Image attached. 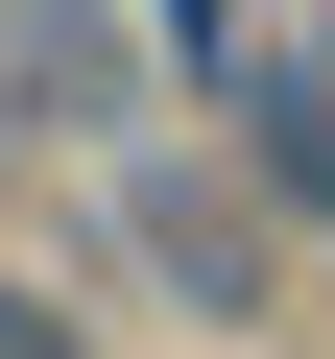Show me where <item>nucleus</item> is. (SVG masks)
<instances>
[{"instance_id":"nucleus-1","label":"nucleus","mask_w":335,"mask_h":359,"mask_svg":"<svg viewBox=\"0 0 335 359\" xmlns=\"http://www.w3.org/2000/svg\"><path fill=\"white\" fill-rule=\"evenodd\" d=\"M96 240H120L144 287H192L216 335H264V311H287V216L240 192L216 144H168V120H144V144H96Z\"/></svg>"},{"instance_id":"nucleus-2","label":"nucleus","mask_w":335,"mask_h":359,"mask_svg":"<svg viewBox=\"0 0 335 359\" xmlns=\"http://www.w3.org/2000/svg\"><path fill=\"white\" fill-rule=\"evenodd\" d=\"M0 72H25V120H48V144H144V120H168L144 0H0Z\"/></svg>"},{"instance_id":"nucleus-5","label":"nucleus","mask_w":335,"mask_h":359,"mask_svg":"<svg viewBox=\"0 0 335 359\" xmlns=\"http://www.w3.org/2000/svg\"><path fill=\"white\" fill-rule=\"evenodd\" d=\"M0 359H96V335H72V311H48L25 264H0Z\"/></svg>"},{"instance_id":"nucleus-3","label":"nucleus","mask_w":335,"mask_h":359,"mask_svg":"<svg viewBox=\"0 0 335 359\" xmlns=\"http://www.w3.org/2000/svg\"><path fill=\"white\" fill-rule=\"evenodd\" d=\"M216 168H240L287 240H335V48H311V25H264V48L216 72Z\"/></svg>"},{"instance_id":"nucleus-4","label":"nucleus","mask_w":335,"mask_h":359,"mask_svg":"<svg viewBox=\"0 0 335 359\" xmlns=\"http://www.w3.org/2000/svg\"><path fill=\"white\" fill-rule=\"evenodd\" d=\"M144 48H168V72H192V96H216V72L264 48V0H144Z\"/></svg>"}]
</instances>
